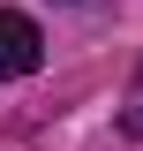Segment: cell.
Returning <instances> with one entry per match:
<instances>
[{
    "label": "cell",
    "mask_w": 143,
    "mask_h": 151,
    "mask_svg": "<svg viewBox=\"0 0 143 151\" xmlns=\"http://www.w3.org/2000/svg\"><path fill=\"white\" fill-rule=\"evenodd\" d=\"M38 60H45V38H38V23L23 15V8H0V83L30 76Z\"/></svg>",
    "instance_id": "cell-1"
},
{
    "label": "cell",
    "mask_w": 143,
    "mask_h": 151,
    "mask_svg": "<svg viewBox=\"0 0 143 151\" xmlns=\"http://www.w3.org/2000/svg\"><path fill=\"white\" fill-rule=\"evenodd\" d=\"M121 129L143 144V68H136V83H128V98H121Z\"/></svg>",
    "instance_id": "cell-2"
}]
</instances>
